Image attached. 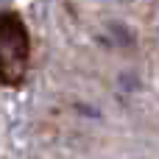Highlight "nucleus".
<instances>
[{"mask_svg": "<svg viewBox=\"0 0 159 159\" xmlns=\"http://www.w3.org/2000/svg\"><path fill=\"white\" fill-rule=\"evenodd\" d=\"M31 64V36L14 11H0V84L20 87Z\"/></svg>", "mask_w": 159, "mask_h": 159, "instance_id": "nucleus-1", "label": "nucleus"}]
</instances>
